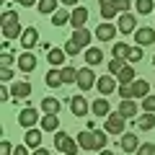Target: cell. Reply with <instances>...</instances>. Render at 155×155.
Wrapping results in <instances>:
<instances>
[{
	"mask_svg": "<svg viewBox=\"0 0 155 155\" xmlns=\"http://www.w3.org/2000/svg\"><path fill=\"white\" fill-rule=\"evenodd\" d=\"M116 80H119V85H132L137 78H134V70H132V65H124L122 70H119V75H114Z\"/></svg>",
	"mask_w": 155,
	"mask_h": 155,
	"instance_id": "cell-18",
	"label": "cell"
},
{
	"mask_svg": "<svg viewBox=\"0 0 155 155\" xmlns=\"http://www.w3.org/2000/svg\"><path fill=\"white\" fill-rule=\"evenodd\" d=\"M119 96H122L124 101H129L132 98V88H129V85H119Z\"/></svg>",
	"mask_w": 155,
	"mask_h": 155,
	"instance_id": "cell-41",
	"label": "cell"
},
{
	"mask_svg": "<svg viewBox=\"0 0 155 155\" xmlns=\"http://www.w3.org/2000/svg\"><path fill=\"white\" fill-rule=\"evenodd\" d=\"M137 155H155V145L153 142H145L137 147Z\"/></svg>",
	"mask_w": 155,
	"mask_h": 155,
	"instance_id": "cell-38",
	"label": "cell"
},
{
	"mask_svg": "<svg viewBox=\"0 0 155 155\" xmlns=\"http://www.w3.org/2000/svg\"><path fill=\"white\" fill-rule=\"evenodd\" d=\"M70 109H72L75 116H85L91 106H88V101H85L83 96H72V98H70Z\"/></svg>",
	"mask_w": 155,
	"mask_h": 155,
	"instance_id": "cell-13",
	"label": "cell"
},
{
	"mask_svg": "<svg viewBox=\"0 0 155 155\" xmlns=\"http://www.w3.org/2000/svg\"><path fill=\"white\" fill-rule=\"evenodd\" d=\"M116 31H119V28L106 21V23H101V26L96 28V36H98V41H111V39L116 36Z\"/></svg>",
	"mask_w": 155,
	"mask_h": 155,
	"instance_id": "cell-15",
	"label": "cell"
},
{
	"mask_svg": "<svg viewBox=\"0 0 155 155\" xmlns=\"http://www.w3.org/2000/svg\"><path fill=\"white\" fill-rule=\"evenodd\" d=\"M3 36H5L8 41L16 39V36H23V28H21V23H18V13L3 11Z\"/></svg>",
	"mask_w": 155,
	"mask_h": 155,
	"instance_id": "cell-1",
	"label": "cell"
},
{
	"mask_svg": "<svg viewBox=\"0 0 155 155\" xmlns=\"http://www.w3.org/2000/svg\"><path fill=\"white\" fill-rule=\"evenodd\" d=\"M91 111H93L96 116H109L111 114V106H109V101L101 96V98H96L93 104H91Z\"/></svg>",
	"mask_w": 155,
	"mask_h": 155,
	"instance_id": "cell-20",
	"label": "cell"
},
{
	"mask_svg": "<svg viewBox=\"0 0 155 155\" xmlns=\"http://www.w3.org/2000/svg\"><path fill=\"white\" fill-rule=\"evenodd\" d=\"M122 67H124V60H116V57H114V60L109 62V72H111V75H119Z\"/></svg>",
	"mask_w": 155,
	"mask_h": 155,
	"instance_id": "cell-36",
	"label": "cell"
},
{
	"mask_svg": "<svg viewBox=\"0 0 155 155\" xmlns=\"http://www.w3.org/2000/svg\"><path fill=\"white\" fill-rule=\"evenodd\" d=\"M62 49H65V52H67V54H72V57H75V54H78V52H80V47H78V44H75V41H72V39H70V41H65V47H62Z\"/></svg>",
	"mask_w": 155,
	"mask_h": 155,
	"instance_id": "cell-39",
	"label": "cell"
},
{
	"mask_svg": "<svg viewBox=\"0 0 155 155\" xmlns=\"http://www.w3.org/2000/svg\"><path fill=\"white\" fill-rule=\"evenodd\" d=\"M85 62H88V67L101 65V62H104V52H101L98 47H91V49H85Z\"/></svg>",
	"mask_w": 155,
	"mask_h": 155,
	"instance_id": "cell-24",
	"label": "cell"
},
{
	"mask_svg": "<svg viewBox=\"0 0 155 155\" xmlns=\"http://www.w3.org/2000/svg\"><path fill=\"white\" fill-rule=\"evenodd\" d=\"M101 155H114V153H111V150H101Z\"/></svg>",
	"mask_w": 155,
	"mask_h": 155,
	"instance_id": "cell-51",
	"label": "cell"
},
{
	"mask_svg": "<svg viewBox=\"0 0 155 155\" xmlns=\"http://www.w3.org/2000/svg\"><path fill=\"white\" fill-rule=\"evenodd\" d=\"M13 155H26V147H23V145H18V147L13 150Z\"/></svg>",
	"mask_w": 155,
	"mask_h": 155,
	"instance_id": "cell-47",
	"label": "cell"
},
{
	"mask_svg": "<svg viewBox=\"0 0 155 155\" xmlns=\"http://www.w3.org/2000/svg\"><path fill=\"white\" fill-rule=\"evenodd\" d=\"M140 60H142V47H140V44H134L132 49H129V54H127V62L132 65V62H140Z\"/></svg>",
	"mask_w": 155,
	"mask_h": 155,
	"instance_id": "cell-34",
	"label": "cell"
},
{
	"mask_svg": "<svg viewBox=\"0 0 155 155\" xmlns=\"http://www.w3.org/2000/svg\"><path fill=\"white\" fill-rule=\"evenodd\" d=\"M36 8H39V13H44V16H54L57 13V0H39Z\"/></svg>",
	"mask_w": 155,
	"mask_h": 155,
	"instance_id": "cell-25",
	"label": "cell"
},
{
	"mask_svg": "<svg viewBox=\"0 0 155 155\" xmlns=\"http://www.w3.org/2000/svg\"><path fill=\"white\" fill-rule=\"evenodd\" d=\"M39 41V31H36V26H28V28H23V36H21V47L23 49H34V44Z\"/></svg>",
	"mask_w": 155,
	"mask_h": 155,
	"instance_id": "cell-11",
	"label": "cell"
},
{
	"mask_svg": "<svg viewBox=\"0 0 155 155\" xmlns=\"http://www.w3.org/2000/svg\"><path fill=\"white\" fill-rule=\"evenodd\" d=\"M153 127H155V114H147V111H145V114L140 116V129L147 132V129H153Z\"/></svg>",
	"mask_w": 155,
	"mask_h": 155,
	"instance_id": "cell-30",
	"label": "cell"
},
{
	"mask_svg": "<svg viewBox=\"0 0 155 155\" xmlns=\"http://www.w3.org/2000/svg\"><path fill=\"white\" fill-rule=\"evenodd\" d=\"M153 65H155V57H153Z\"/></svg>",
	"mask_w": 155,
	"mask_h": 155,
	"instance_id": "cell-52",
	"label": "cell"
},
{
	"mask_svg": "<svg viewBox=\"0 0 155 155\" xmlns=\"http://www.w3.org/2000/svg\"><path fill=\"white\" fill-rule=\"evenodd\" d=\"M65 54H67L65 49H49L47 60H49V65H52V67L57 70V67H65Z\"/></svg>",
	"mask_w": 155,
	"mask_h": 155,
	"instance_id": "cell-21",
	"label": "cell"
},
{
	"mask_svg": "<svg viewBox=\"0 0 155 155\" xmlns=\"http://www.w3.org/2000/svg\"><path fill=\"white\" fill-rule=\"evenodd\" d=\"M96 85H98V93H104V96H109V93H114V91H116V80H114V75H101Z\"/></svg>",
	"mask_w": 155,
	"mask_h": 155,
	"instance_id": "cell-16",
	"label": "cell"
},
{
	"mask_svg": "<svg viewBox=\"0 0 155 155\" xmlns=\"http://www.w3.org/2000/svg\"><path fill=\"white\" fill-rule=\"evenodd\" d=\"M57 127H60V116L57 114H44L41 116V129L44 132H57Z\"/></svg>",
	"mask_w": 155,
	"mask_h": 155,
	"instance_id": "cell-22",
	"label": "cell"
},
{
	"mask_svg": "<svg viewBox=\"0 0 155 155\" xmlns=\"http://www.w3.org/2000/svg\"><path fill=\"white\" fill-rule=\"evenodd\" d=\"M44 80H47V85H49V88H60V85H62V75H60V70H49Z\"/></svg>",
	"mask_w": 155,
	"mask_h": 155,
	"instance_id": "cell-29",
	"label": "cell"
},
{
	"mask_svg": "<svg viewBox=\"0 0 155 155\" xmlns=\"http://www.w3.org/2000/svg\"><path fill=\"white\" fill-rule=\"evenodd\" d=\"M34 155H49V150H44V147H36V150H34Z\"/></svg>",
	"mask_w": 155,
	"mask_h": 155,
	"instance_id": "cell-48",
	"label": "cell"
},
{
	"mask_svg": "<svg viewBox=\"0 0 155 155\" xmlns=\"http://www.w3.org/2000/svg\"><path fill=\"white\" fill-rule=\"evenodd\" d=\"M0 78H3V83L13 80V70H11V67H3V70H0Z\"/></svg>",
	"mask_w": 155,
	"mask_h": 155,
	"instance_id": "cell-43",
	"label": "cell"
},
{
	"mask_svg": "<svg viewBox=\"0 0 155 155\" xmlns=\"http://www.w3.org/2000/svg\"><path fill=\"white\" fill-rule=\"evenodd\" d=\"M16 3H21L23 8H31V5H36V0H16Z\"/></svg>",
	"mask_w": 155,
	"mask_h": 155,
	"instance_id": "cell-46",
	"label": "cell"
},
{
	"mask_svg": "<svg viewBox=\"0 0 155 155\" xmlns=\"http://www.w3.org/2000/svg\"><path fill=\"white\" fill-rule=\"evenodd\" d=\"M62 5H78V0H60Z\"/></svg>",
	"mask_w": 155,
	"mask_h": 155,
	"instance_id": "cell-49",
	"label": "cell"
},
{
	"mask_svg": "<svg viewBox=\"0 0 155 155\" xmlns=\"http://www.w3.org/2000/svg\"><path fill=\"white\" fill-rule=\"evenodd\" d=\"M85 21H88V8L78 5L75 11H70V26L72 28H85Z\"/></svg>",
	"mask_w": 155,
	"mask_h": 155,
	"instance_id": "cell-7",
	"label": "cell"
},
{
	"mask_svg": "<svg viewBox=\"0 0 155 155\" xmlns=\"http://www.w3.org/2000/svg\"><path fill=\"white\" fill-rule=\"evenodd\" d=\"M124 124H127V119H124L119 111H116V114H109V116H106V132H109V134H116V137H122V134H124Z\"/></svg>",
	"mask_w": 155,
	"mask_h": 155,
	"instance_id": "cell-3",
	"label": "cell"
},
{
	"mask_svg": "<svg viewBox=\"0 0 155 155\" xmlns=\"http://www.w3.org/2000/svg\"><path fill=\"white\" fill-rule=\"evenodd\" d=\"M26 145L36 150L39 145H41V132H39V129H28L26 132Z\"/></svg>",
	"mask_w": 155,
	"mask_h": 155,
	"instance_id": "cell-28",
	"label": "cell"
},
{
	"mask_svg": "<svg viewBox=\"0 0 155 155\" xmlns=\"http://www.w3.org/2000/svg\"><path fill=\"white\" fill-rule=\"evenodd\" d=\"M142 109L147 111V114H155V96H147V98H142Z\"/></svg>",
	"mask_w": 155,
	"mask_h": 155,
	"instance_id": "cell-37",
	"label": "cell"
},
{
	"mask_svg": "<svg viewBox=\"0 0 155 155\" xmlns=\"http://www.w3.org/2000/svg\"><path fill=\"white\" fill-rule=\"evenodd\" d=\"M96 85V72L91 67H80L78 70V88L80 91H91Z\"/></svg>",
	"mask_w": 155,
	"mask_h": 155,
	"instance_id": "cell-4",
	"label": "cell"
},
{
	"mask_svg": "<svg viewBox=\"0 0 155 155\" xmlns=\"http://www.w3.org/2000/svg\"><path fill=\"white\" fill-rule=\"evenodd\" d=\"M119 114H122L124 119H134V116H137V104H134L132 98L122 101V104H119Z\"/></svg>",
	"mask_w": 155,
	"mask_h": 155,
	"instance_id": "cell-23",
	"label": "cell"
},
{
	"mask_svg": "<svg viewBox=\"0 0 155 155\" xmlns=\"http://www.w3.org/2000/svg\"><path fill=\"white\" fill-rule=\"evenodd\" d=\"M11 153H13L11 142H8V140H3V142H0V155H11Z\"/></svg>",
	"mask_w": 155,
	"mask_h": 155,
	"instance_id": "cell-44",
	"label": "cell"
},
{
	"mask_svg": "<svg viewBox=\"0 0 155 155\" xmlns=\"http://www.w3.org/2000/svg\"><path fill=\"white\" fill-rule=\"evenodd\" d=\"M11 93H13V98H28V96H31V83L18 80V83H13Z\"/></svg>",
	"mask_w": 155,
	"mask_h": 155,
	"instance_id": "cell-19",
	"label": "cell"
},
{
	"mask_svg": "<svg viewBox=\"0 0 155 155\" xmlns=\"http://www.w3.org/2000/svg\"><path fill=\"white\" fill-rule=\"evenodd\" d=\"M119 145H122L124 153H137V147H140V137H137V134H132V132H124L122 140H119Z\"/></svg>",
	"mask_w": 155,
	"mask_h": 155,
	"instance_id": "cell-12",
	"label": "cell"
},
{
	"mask_svg": "<svg viewBox=\"0 0 155 155\" xmlns=\"http://www.w3.org/2000/svg\"><path fill=\"white\" fill-rule=\"evenodd\" d=\"M129 88H132V98H147V96H150V83H147V80H142V78L134 80Z\"/></svg>",
	"mask_w": 155,
	"mask_h": 155,
	"instance_id": "cell-14",
	"label": "cell"
},
{
	"mask_svg": "<svg viewBox=\"0 0 155 155\" xmlns=\"http://www.w3.org/2000/svg\"><path fill=\"white\" fill-rule=\"evenodd\" d=\"M13 65V54L11 52H3V67H11Z\"/></svg>",
	"mask_w": 155,
	"mask_h": 155,
	"instance_id": "cell-45",
	"label": "cell"
},
{
	"mask_svg": "<svg viewBox=\"0 0 155 155\" xmlns=\"http://www.w3.org/2000/svg\"><path fill=\"white\" fill-rule=\"evenodd\" d=\"M116 28H119V34H134V31H137V18H134L132 13H122Z\"/></svg>",
	"mask_w": 155,
	"mask_h": 155,
	"instance_id": "cell-8",
	"label": "cell"
},
{
	"mask_svg": "<svg viewBox=\"0 0 155 155\" xmlns=\"http://www.w3.org/2000/svg\"><path fill=\"white\" fill-rule=\"evenodd\" d=\"M137 11H140V16L155 13V8H153V0H137Z\"/></svg>",
	"mask_w": 155,
	"mask_h": 155,
	"instance_id": "cell-33",
	"label": "cell"
},
{
	"mask_svg": "<svg viewBox=\"0 0 155 155\" xmlns=\"http://www.w3.org/2000/svg\"><path fill=\"white\" fill-rule=\"evenodd\" d=\"M129 5H132L129 0H114V8H116L119 13H127V11H129Z\"/></svg>",
	"mask_w": 155,
	"mask_h": 155,
	"instance_id": "cell-40",
	"label": "cell"
},
{
	"mask_svg": "<svg viewBox=\"0 0 155 155\" xmlns=\"http://www.w3.org/2000/svg\"><path fill=\"white\" fill-rule=\"evenodd\" d=\"M60 109H62V104L57 98H44L41 101V111L44 114H60Z\"/></svg>",
	"mask_w": 155,
	"mask_h": 155,
	"instance_id": "cell-26",
	"label": "cell"
},
{
	"mask_svg": "<svg viewBox=\"0 0 155 155\" xmlns=\"http://www.w3.org/2000/svg\"><path fill=\"white\" fill-rule=\"evenodd\" d=\"M134 41H137L140 47H147V44H153V41H155V31H153L150 26L137 28V31H134Z\"/></svg>",
	"mask_w": 155,
	"mask_h": 155,
	"instance_id": "cell-10",
	"label": "cell"
},
{
	"mask_svg": "<svg viewBox=\"0 0 155 155\" xmlns=\"http://www.w3.org/2000/svg\"><path fill=\"white\" fill-rule=\"evenodd\" d=\"M65 23H70V11H57L52 16V26H65Z\"/></svg>",
	"mask_w": 155,
	"mask_h": 155,
	"instance_id": "cell-31",
	"label": "cell"
},
{
	"mask_svg": "<svg viewBox=\"0 0 155 155\" xmlns=\"http://www.w3.org/2000/svg\"><path fill=\"white\" fill-rule=\"evenodd\" d=\"M54 147L60 150L62 155H78V147H80V145H78L75 140L70 137V134L57 132V134H54Z\"/></svg>",
	"mask_w": 155,
	"mask_h": 155,
	"instance_id": "cell-2",
	"label": "cell"
},
{
	"mask_svg": "<svg viewBox=\"0 0 155 155\" xmlns=\"http://www.w3.org/2000/svg\"><path fill=\"white\" fill-rule=\"evenodd\" d=\"M36 119H39V114H36V109H31V106H26V109L18 114V124H21V127H26V129H34Z\"/></svg>",
	"mask_w": 155,
	"mask_h": 155,
	"instance_id": "cell-9",
	"label": "cell"
},
{
	"mask_svg": "<svg viewBox=\"0 0 155 155\" xmlns=\"http://www.w3.org/2000/svg\"><path fill=\"white\" fill-rule=\"evenodd\" d=\"M101 16H104L106 21H111L114 16H119V11H116L114 5H101Z\"/></svg>",
	"mask_w": 155,
	"mask_h": 155,
	"instance_id": "cell-35",
	"label": "cell"
},
{
	"mask_svg": "<svg viewBox=\"0 0 155 155\" xmlns=\"http://www.w3.org/2000/svg\"><path fill=\"white\" fill-rule=\"evenodd\" d=\"M16 65H18L21 72H34L36 70V54H34V52H21L18 60H16Z\"/></svg>",
	"mask_w": 155,
	"mask_h": 155,
	"instance_id": "cell-6",
	"label": "cell"
},
{
	"mask_svg": "<svg viewBox=\"0 0 155 155\" xmlns=\"http://www.w3.org/2000/svg\"><path fill=\"white\" fill-rule=\"evenodd\" d=\"M91 39H93V34H91L88 28H75V31H72V41H75L80 49L91 44Z\"/></svg>",
	"mask_w": 155,
	"mask_h": 155,
	"instance_id": "cell-17",
	"label": "cell"
},
{
	"mask_svg": "<svg viewBox=\"0 0 155 155\" xmlns=\"http://www.w3.org/2000/svg\"><path fill=\"white\" fill-rule=\"evenodd\" d=\"M96 140H98V150H106V142H109V137H106L104 132H96Z\"/></svg>",
	"mask_w": 155,
	"mask_h": 155,
	"instance_id": "cell-42",
	"label": "cell"
},
{
	"mask_svg": "<svg viewBox=\"0 0 155 155\" xmlns=\"http://www.w3.org/2000/svg\"><path fill=\"white\" fill-rule=\"evenodd\" d=\"M129 49H132V47H127V44H122V41H119V44H114V57L116 60H127V54H129Z\"/></svg>",
	"mask_w": 155,
	"mask_h": 155,
	"instance_id": "cell-32",
	"label": "cell"
},
{
	"mask_svg": "<svg viewBox=\"0 0 155 155\" xmlns=\"http://www.w3.org/2000/svg\"><path fill=\"white\" fill-rule=\"evenodd\" d=\"M101 5H114V0H98Z\"/></svg>",
	"mask_w": 155,
	"mask_h": 155,
	"instance_id": "cell-50",
	"label": "cell"
},
{
	"mask_svg": "<svg viewBox=\"0 0 155 155\" xmlns=\"http://www.w3.org/2000/svg\"><path fill=\"white\" fill-rule=\"evenodd\" d=\"M78 145H80L83 150H98L96 132H93V129H83V132H78Z\"/></svg>",
	"mask_w": 155,
	"mask_h": 155,
	"instance_id": "cell-5",
	"label": "cell"
},
{
	"mask_svg": "<svg viewBox=\"0 0 155 155\" xmlns=\"http://www.w3.org/2000/svg\"><path fill=\"white\" fill-rule=\"evenodd\" d=\"M60 75H62V83H78V70L75 67H60Z\"/></svg>",
	"mask_w": 155,
	"mask_h": 155,
	"instance_id": "cell-27",
	"label": "cell"
}]
</instances>
